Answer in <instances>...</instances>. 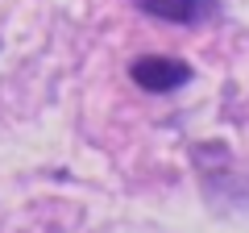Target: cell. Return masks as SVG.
I'll return each mask as SVG.
<instances>
[{
  "mask_svg": "<svg viewBox=\"0 0 249 233\" xmlns=\"http://www.w3.org/2000/svg\"><path fill=\"white\" fill-rule=\"evenodd\" d=\"M129 79L142 92H150V96H166V92L187 88L196 79V71L183 58H175V54H142V58L129 63Z\"/></svg>",
  "mask_w": 249,
  "mask_h": 233,
  "instance_id": "6da1fadb",
  "label": "cell"
},
{
  "mask_svg": "<svg viewBox=\"0 0 249 233\" xmlns=\"http://www.w3.org/2000/svg\"><path fill=\"white\" fill-rule=\"evenodd\" d=\"M133 9L166 25H208L220 17V0H133Z\"/></svg>",
  "mask_w": 249,
  "mask_h": 233,
  "instance_id": "7a4b0ae2",
  "label": "cell"
}]
</instances>
